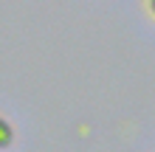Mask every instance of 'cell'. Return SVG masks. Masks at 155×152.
Masks as SVG:
<instances>
[{
  "instance_id": "cell-1",
  "label": "cell",
  "mask_w": 155,
  "mask_h": 152,
  "mask_svg": "<svg viewBox=\"0 0 155 152\" xmlns=\"http://www.w3.org/2000/svg\"><path fill=\"white\" fill-rule=\"evenodd\" d=\"M12 138H14V132H12V127L0 118V147H8L12 144Z\"/></svg>"
},
{
  "instance_id": "cell-2",
  "label": "cell",
  "mask_w": 155,
  "mask_h": 152,
  "mask_svg": "<svg viewBox=\"0 0 155 152\" xmlns=\"http://www.w3.org/2000/svg\"><path fill=\"white\" fill-rule=\"evenodd\" d=\"M150 8H152V11H155V0H150Z\"/></svg>"
}]
</instances>
